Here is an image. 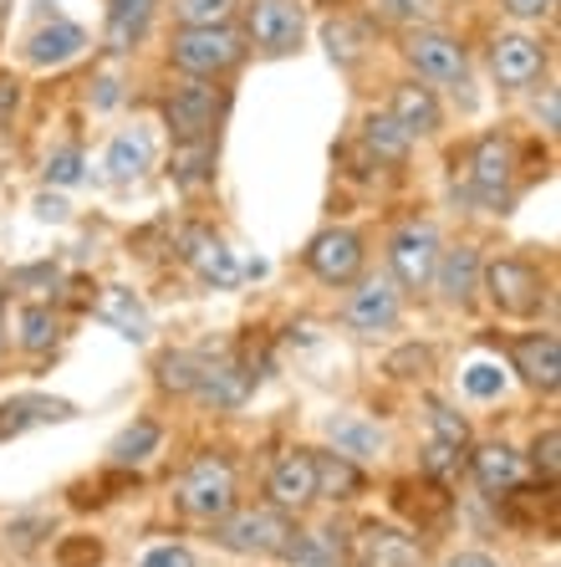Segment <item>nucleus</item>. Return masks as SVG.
<instances>
[{
  "label": "nucleus",
  "mask_w": 561,
  "mask_h": 567,
  "mask_svg": "<svg viewBox=\"0 0 561 567\" xmlns=\"http://www.w3.org/2000/svg\"><path fill=\"white\" fill-rule=\"evenodd\" d=\"M209 527H215V542L236 557H281L291 547V537H297L291 516L276 512V506H230Z\"/></svg>",
  "instance_id": "nucleus-1"
},
{
  "label": "nucleus",
  "mask_w": 561,
  "mask_h": 567,
  "mask_svg": "<svg viewBox=\"0 0 561 567\" xmlns=\"http://www.w3.org/2000/svg\"><path fill=\"white\" fill-rule=\"evenodd\" d=\"M169 62L184 78H205L220 82L246 62V37L236 27H205V31H174L169 41Z\"/></svg>",
  "instance_id": "nucleus-2"
},
{
  "label": "nucleus",
  "mask_w": 561,
  "mask_h": 567,
  "mask_svg": "<svg viewBox=\"0 0 561 567\" xmlns=\"http://www.w3.org/2000/svg\"><path fill=\"white\" fill-rule=\"evenodd\" d=\"M246 11V52L261 56H291L301 52V37H307V6L301 0H240Z\"/></svg>",
  "instance_id": "nucleus-3"
},
{
  "label": "nucleus",
  "mask_w": 561,
  "mask_h": 567,
  "mask_svg": "<svg viewBox=\"0 0 561 567\" xmlns=\"http://www.w3.org/2000/svg\"><path fill=\"white\" fill-rule=\"evenodd\" d=\"M174 502H179L184 516H195V522H220V516L236 506V465L225 461V455H215V450L199 455V461L179 475Z\"/></svg>",
  "instance_id": "nucleus-4"
},
{
  "label": "nucleus",
  "mask_w": 561,
  "mask_h": 567,
  "mask_svg": "<svg viewBox=\"0 0 561 567\" xmlns=\"http://www.w3.org/2000/svg\"><path fill=\"white\" fill-rule=\"evenodd\" d=\"M480 291L500 317H536L547 302V277H541V266L521 261V256H500V261L480 266Z\"/></svg>",
  "instance_id": "nucleus-5"
},
{
  "label": "nucleus",
  "mask_w": 561,
  "mask_h": 567,
  "mask_svg": "<svg viewBox=\"0 0 561 567\" xmlns=\"http://www.w3.org/2000/svg\"><path fill=\"white\" fill-rule=\"evenodd\" d=\"M220 87L205 78H184L179 87L164 93V128L174 133V144H205L215 138V123H220Z\"/></svg>",
  "instance_id": "nucleus-6"
},
{
  "label": "nucleus",
  "mask_w": 561,
  "mask_h": 567,
  "mask_svg": "<svg viewBox=\"0 0 561 567\" xmlns=\"http://www.w3.org/2000/svg\"><path fill=\"white\" fill-rule=\"evenodd\" d=\"M404 56L418 72V82H434V87H465V82H470V52H465V41L439 31V27L408 31Z\"/></svg>",
  "instance_id": "nucleus-7"
},
{
  "label": "nucleus",
  "mask_w": 561,
  "mask_h": 567,
  "mask_svg": "<svg viewBox=\"0 0 561 567\" xmlns=\"http://www.w3.org/2000/svg\"><path fill=\"white\" fill-rule=\"evenodd\" d=\"M301 261H307V271H312L322 287H353L367 266V240L357 236L353 225H326V230H316V236L307 240Z\"/></svg>",
  "instance_id": "nucleus-8"
},
{
  "label": "nucleus",
  "mask_w": 561,
  "mask_h": 567,
  "mask_svg": "<svg viewBox=\"0 0 561 567\" xmlns=\"http://www.w3.org/2000/svg\"><path fill=\"white\" fill-rule=\"evenodd\" d=\"M547 66H551V47L541 37H531V31H500L490 41V72H496V82L506 93L536 87L547 78Z\"/></svg>",
  "instance_id": "nucleus-9"
},
{
  "label": "nucleus",
  "mask_w": 561,
  "mask_h": 567,
  "mask_svg": "<svg viewBox=\"0 0 561 567\" xmlns=\"http://www.w3.org/2000/svg\"><path fill=\"white\" fill-rule=\"evenodd\" d=\"M444 240L434 230V220H408L393 230L388 240V266H393V281L408 291H424L434 281V266H439Z\"/></svg>",
  "instance_id": "nucleus-10"
},
{
  "label": "nucleus",
  "mask_w": 561,
  "mask_h": 567,
  "mask_svg": "<svg viewBox=\"0 0 561 567\" xmlns=\"http://www.w3.org/2000/svg\"><path fill=\"white\" fill-rule=\"evenodd\" d=\"M404 317V291L393 277H357V291L347 297V328L357 338H378V332H393Z\"/></svg>",
  "instance_id": "nucleus-11"
},
{
  "label": "nucleus",
  "mask_w": 561,
  "mask_h": 567,
  "mask_svg": "<svg viewBox=\"0 0 561 567\" xmlns=\"http://www.w3.org/2000/svg\"><path fill=\"white\" fill-rule=\"evenodd\" d=\"M510 179H516V144L506 133H485L470 154V185L475 199L485 205H506L510 199Z\"/></svg>",
  "instance_id": "nucleus-12"
},
{
  "label": "nucleus",
  "mask_w": 561,
  "mask_h": 567,
  "mask_svg": "<svg viewBox=\"0 0 561 567\" xmlns=\"http://www.w3.org/2000/svg\"><path fill=\"white\" fill-rule=\"evenodd\" d=\"M266 496L276 512H307L316 502V465L312 450H287L266 475Z\"/></svg>",
  "instance_id": "nucleus-13"
},
{
  "label": "nucleus",
  "mask_w": 561,
  "mask_h": 567,
  "mask_svg": "<svg viewBox=\"0 0 561 567\" xmlns=\"http://www.w3.org/2000/svg\"><path fill=\"white\" fill-rule=\"evenodd\" d=\"M510 363L521 373L531 389L541 394H557L561 389V343L557 332H521L516 343H510Z\"/></svg>",
  "instance_id": "nucleus-14"
},
{
  "label": "nucleus",
  "mask_w": 561,
  "mask_h": 567,
  "mask_svg": "<svg viewBox=\"0 0 561 567\" xmlns=\"http://www.w3.org/2000/svg\"><path fill=\"white\" fill-rule=\"evenodd\" d=\"M388 118L408 133V138H434L444 128V107H439V93L424 87V82H398L388 97Z\"/></svg>",
  "instance_id": "nucleus-15"
},
{
  "label": "nucleus",
  "mask_w": 561,
  "mask_h": 567,
  "mask_svg": "<svg viewBox=\"0 0 561 567\" xmlns=\"http://www.w3.org/2000/svg\"><path fill=\"white\" fill-rule=\"evenodd\" d=\"M470 471L485 496H510V491H521V481H526V455L516 445H506V440H485L470 455Z\"/></svg>",
  "instance_id": "nucleus-16"
},
{
  "label": "nucleus",
  "mask_w": 561,
  "mask_h": 567,
  "mask_svg": "<svg viewBox=\"0 0 561 567\" xmlns=\"http://www.w3.org/2000/svg\"><path fill=\"white\" fill-rule=\"evenodd\" d=\"M480 251L475 246H455V251H439V266H434V281L429 287H439V297L449 307H465L475 302V291H480Z\"/></svg>",
  "instance_id": "nucleus-17"
},
{
  "label": "nucleus",
  "mask_w": 561,
  "mask_h": 567,
  "mask_svg": "<svg viewBox=\"0 0 561 567\" xmlns=\"http://www.w3.org/2000/svg\"><path fill=\"white\" fill-rule=\"evenodd\" d=\"M82 52H87V31H82L77 21H66V16H52L46 27H37L27 37V62L31 66H66Z\"/></svg>",
  "instance_id": "nucleus-18"
},
{
  "label": "nucleus",
  "mask_w": 561,
  "mask_h": 567,
  "mask_svg": "<svg viewBox=\"0 0 561 567\" xmlns=\"http://www.w3.org/2000/svg\"><path fill=\"white\" fill-rule=\"evenodd\" d=\"M246 394H250V373L240 369L236 358L205 353V369H199V383H195L199 404H209V410H236V404H246Z\"/></svg>",
  "instance_id": "nucleus-19"
},
{
  "label": "nucleus",
  "mask_w": 561,
  "mask_h": 567,
  "mask_svg": "<svg viewBox=\"0 0 561 567\" xmlns=\"http://www.w3.org/2000/svg\"><path fill=\"white\" fill-rule=\"evenodd\" d=\"M164 0H107V27H103V41L107 52H133L138 41L154 31V16Z\"/></svg>",
  "instance_id": "nucleus-20"
},
{
  "label": "nucleus",
  "mask_w": 561,
  "mask_h": 567,
  "mask_svg": "<svg viewBox=\"0 0 561 567\" xmlns=\"http://www.w3.org/2000/svg\"><path fill=\"white\" fill-rule=\"evenodd\" d=\"M326 440H332V450L337 455H347V461H373V455H383V430L367 414H353V410H342V414H326Z\"/></svg>",
  "instance_id": "nucleus-21"
},
{
  "label": "nucleus",
  "mask_w": 561,
  "mask_h": 567,
  "mask_svg": "<svg viewBox=\"0 0 561 567\" xmlns=\"http://www.w3.org/2000/svg\"><path fill=\"white\" fill-rule=\"evenodd\" d=\"M357 553H363L367 567H424L418 542L404 537V532H393V527H363Z\"/></svg>",
  "instance_id": "nucleus-22"
},
{
  "label": "nucleus",
  "mask_w": 561,
  "mask_h": 567,
  "mask_svg": "<svg viewBox=\"0 0 561 567\" xmlns=\"http://www.w3.org/2000/svg\"><path fill=\"white\" fill-rule=\"evenodd\" d=\"M312 465H316V502H353L363 491L357 461H347L337 450H312Z\"/></svg>",
  "instance_id": "nucleus-23"
},
{
  "label": "nucleus",
  "mask_w": 561,
  "mask_h": 567,
  "mask_svg": "<svg viewBox=\"0 0 561 567\" xmlns=\"http://www.w3.org/2000/svg\"><path fill=\"white\" fill-rule=\"evenodd\" d=\"M46 420H72V404L62 399H11V404H0V440L6 435H21L31 424H46Z\"/></svg>",
  "instance_id": "nucleus-24"
},
{
  "label": "nucleus",
  "mask_w": 561,
  "mask_h": 567,
  "mask_svg": "<svg viewBox=\"0 0 561 567\" xmlns=\"http://www.w3.org/2000/svg\"><path fill=\"white\" fill-rule=\"evenodd\" d=\"M363 144H367V154L378 158V164H404L408 148H414V138H408L388 113H367L363 118Z\"/></svg>",
  "instance_id": "nucleus-25"
},
{
  "label": "nucleus",
  "mask_w": 561,
  "mask_h": 567,
  "mask_svg": "<svg viewBox=\"0 0 561 567\" xmlns=\"http://www.w3.org/2000/svg\"><path fill=\"white\" fill-rule=\"evenodd\" d=\"M148 164H154V144H148L144 128H128L107 144V174L113 179H138Z\"/></svg>",
  "instance_id": "nucleus-26"
},
{
  "label": "nucleus",
  "mask_w": 561,
  "mask_h": 567,
  "mask_svg": "<svg viewBox=\"0 0 561 567\" xmlns=\"http://www.w3.org/2000/svg\"><path fill=\"white\" fill-rule=\"evenodd\" d=\"M184 256H189V266H199V277H205V281H220V287H230V281L240 277L236 261H230V251H225L215 236H205V230H195V236L184 240Z\"/></svg>",
  "instance_id": "nucleus-27"
},
{
  "label": "nucleus",
  "mask_w": 561,
  "mask_h": 567,
  "mask_svg": "<svg viewBox=\"0 0 561 567\" xmlns=\"http://www.w3.org/2000/svg\"><path fill=\"white\" fill-rule=\"evenodd\" d=\"M240 0H174V21L179 31H205V27H236Z\"/></svg>",
  "instance_id": "nucleus-28"
},
{
  "label": "nucleus",
  "mask_w": 561,
  "mask_h": 567,
  "mask_svg": "<svg viewBox=\"0 0 561 567\" xmlns=\"http://www.w3.org/2000/svg\"><path fill=\"white\" fill-rule=\"evenodd\" d=\"M158 440H164V430H158L154 420H133L128 430L107 445V455H113V465H138V461H148V455L158 450Z\"/></svg>",
  "instance_id": "nucleus-29"
},
{
  "label": "nucleus",
  "mask_w": 561,
  "mask_h": 567,
  "mask_svg": "<svg viewBox=\"0 0 561 567\" xmlns=\"http://www.w3.org/2000/svg\"><path fill=\"white\" fill-rule=\"evenodd\" d=\"M199 369H205V353H189V348H174V353L158 358V383L169 394H195Z\"/></svg>",
  "instance_id": "nucleus-30"
},
{
  "label": "nucleus",
  "mask_w": 561,
  "mask_h": 567,
  "mask_svg": "<svg viewBox=\"0 0 561 567\" xmlns=\"http://www.w3.org/2000/svg\"><path fill=\"white\" fill-rule=\"evenodd\" d=\"M209 169H215V144H179V154H174V185H184V189H195V185H205L209 179Z\"/></svg>",
  "instance_id": "nucleus-31"
},
{
  "label": "nucleus",
  "mask_w": 561,
  "mask_h": 567,
  "mask_svg": "<svg viewBox=\"0 0 561 567\" xmlns=\"http://www.w3.org/2000/svg\"><path fill=\"white\" fill-rule=\"evenodd\" d=\"M56 317L52 307H21V332H15V343L27 348V353H46V348H56Z\"/></svg>",
  "instance_id": "nucleus-32"
},
{
  "label": "nucleus",
  "mask_w": 561,
  "mask_h": 567,
  "mask_svg": "<svg viewBox=\"0 0 561 567\" xmlns=\"http://www.w3.org/2000/svg\"><path fill=\"white\" fill-rule=\"evenodd\" d=\"M373 16L378 21H388V27H429L434 21V0H373Z\"/></svg>",
  "instance_id": "nucleus-33"
},
{
  "label": "nucleus",
  "mask_w": 561,
  "mask_h": 567,
  "mask_svg": "<svg viewBox=\"0 0 561 567\" xmlns=\"http://www.w3.org/2000/svg\"><path fill=\"white\" fill-rule=\"evenodd\" d=\"M526 465H536V471L547 475V486L557 481V471H561V430H557V424H547V430L531 440V455H526Z\"/></svg>",
  "instance_id": "nucleus-34"
},
{
  "label": "nucleus",
  "mask_w": 561,
  "mask_h": 567,
  "mask_svg": "<svg viewBox=\"0 0 561 567\" xmlns=\"http://www.w3.org/2000/svg\"><path fill=\"white\" fill-rule=\"evenodd\" d=\"M103 317H113V322H118L123 328V338H133V343H138V338H148V317H144V307L138 302H128V291H113V297H107V307H103Z\"/></svg>",
  "instance_id": "nucleus-35"
},
{
  "label": "nucleus",
  "mask_w": 561,
  "mask_h": 567,
  "mask_svg": "<svg viewBox=\"0 0 561 567\" xmlns=\"http://www.w3.org/2000/svg\"><path fill=\"white\" fill-rule=\"evenodd\" d=\"M429 424H434V440H444V445H459V450L470 445V424L449 404H429Z\"/></svg>",
  "instance_id": "nucleus-36"
},
{
  "label": "nucleus",
  "mask_w": 561,
  "mask_h": 567,
  "mask_svg": "<svg viewBox=\"0 0 561 567\" xmlns=\"http://www.w3.org/2000/svg\"><path fill=\"white\" fill-rule=\"evenodd\" d=\"M46 532H52V522H46V516H37V512L11 516V522H6V542H11L15 553H31V547H37Z\"/></svg>",
  "instance_id": "nucleus-37"
},
{
  "label": "nucleus",
  "mask_w": 561,
  "mask_h": 567,
  "mask_svg": "<svg viewBox=\"0 0 561 567\" xmlns=\"http://www.w3.org/2000/svg\"><path fill=\"white\" fill-rule=\"evenodd\" d=\"M429 369H434V348H418V343L398 348V353L388 358V373H393V379H424Z\"/></svg>",
  "instance_id": "nucleus-38"
},
{
  "label": "nucleus",
  "mask_w": 561,
  "mask_h": 567,
  "mask_svg": "<svg viewBox=\"0 0 561 567\" xmlns=\"http://www.w3.org/2000/svg\"><path fill=\"white\" fill-rule=\"evenodd\" d=\"M326 52H332V62H357V52H363V37H357L353 27H347V21H326Z\"/></svg>",
  "instance_id": "nucleus-39"
},
{
  "label": "nucleus",
  "mask_w": 561,
  "mask_h": 567,
  "mask_svg": "<svg viewBox=\"0 0 561 567\" xmlns=\"http://www.w3.org/2000/svg\"><path fill=\"white\" fill-rule=\"evenodd\" d=\"M46 179H52V185H77L82 179V148H56V154L46 158Z\"/></svg>",
  "instance_id": "nucleus-40"
},
{
  "label": "nucleus",
  "mask_w": 561,
  "mask_h": 567,
  "mask_svg": "<svg viewBox=\"0 0 561 567\" xmlns=\"http://www.w3.org/2000/svg\"><path fill=\"white\" fill-rule=\"evenodd\" d=\"M459 455H465L459 445L429 440V445H424V471H429V475H449V471H459Z\"/></svg>",
  "instance_id": "nucleus-41"
},
{
  "label": "nucleus",
  "mask_w": 561,
  "mask_h": 567,
  "mask_svg": "<svg viewBox=\"0 0 561 567\" xmlns=\"http://www.w3.org/2000/svg\"><path fill=\"white\" fill-rule=\"evenodd\" d=\"M138 567H199V563H195V553H189V547H179V542H164V547H148Z\"/></svg>",
  "instance_id": "nucleus-42"
},
{
  "label": "nucleus",
  "mask_w": 561,
  "mask_h": 567,
  "mask_svg": "<svg viewBox=\"0 0 561 567\" xmlns=\"http://www.w3.org/2000/svg\"><path fill=\"white\" fill-rule=\"evenodd\" d=\"M500 369H490V363H475L470 369V379H465V389H470V394H480V399H496L500 394Z\"/></svg>",
  "instance_id": "nucleus-43"
},
{
  "label": "nucleus",
  "mask_w": 561,
  "mask_h": 567,
  "mask_svg": "<svg viewBox=\"0 0 561 567\" xmlns=\"http://www.w3.org/2000/svg\"><path fill=\"white\" fill-rule=\"evenodd\" d=\"M97 557H103V542H92V537L62 542V567H87V563H97Z\"/></svg>",
  "instance_id": "nucleus-44"
},
{
  "label": "nucleus",
  "mask_w": 561,
  "mask_h": 567,
  "mask_svg": "<svg viewBox=\"0 0 561 567\" xmlns=\"http://www.w3.org/2000/svg\"><path fill=\"white\" fill-rule=\"evenodd\" d=\"M516 21H547L551 11H557V0H500Z\"/></svg>",
  "instance_id": "nucleus-45"
},
{
  "label": "nucleus",
  "mask_w": 561,
  "mask_h": 567,
  "mask_svg": "<svg viewBox=\"0 0 561 567\" xmlns=\"http://www.w3.org/2000/svg\"><path fill=\"white\" fill-rule=\"evenodd\" d=\"M444 567H500V563H496V557H490V553H455V557H449V563H444Z\"/></svg>",
  "instance_id": "nucleus-46"
},
{
  "label": "nucleus",
  "mask_w": 561,
  "mask_h": 567,
  "mask_svg": "<svg viewBox=\"0 0 561 567\" xmlns=\"http://www.w3.org/2000/svg\"><path fill=\"white\" fill-rule=\"evenodd\" d=\"M536 118L547 123V133H557V87H547V107H536Z\"/></svg>",
  "instance_id": "nucleus-47"
},
{
  "label": "nucleus",
  "mask_w": 561,
  "mask_h": 567,
  "mask_svg": "<svg viewBox=\"0 0 561 567\" xmlns=\"http://www.w3.org/2000/svg\"><path fill=\"white\" fill-rule=\"evenodd\" d=\"M297 567H347V563H342V557H301Z\"/></svg>",
  "instance_id": "nucleus-48"
},
{
  "label": "nucleus",
  "mask_w": 561,
  "mask_h": 567,
  "mask_svg": "<svg viewBox=\"0 0 561 567\" xmlns=\"http://www.w3.org/2000/svg\"><path fill=\"white\" fill-rule=\"evenodd\" d=\"M6 16H11V0H0V21H6Z\"/></svg>",
  "instance_id": "nucleus-49"
},
{
  "label": "nucleus",
  "mask_w": 561,
  "mask_h": 567,
  "mask_svg": "<svg viewBox=\"0 0 561 567\" xmlns=\"http://www.w3.org/2000/svg\"><path fill=\"white\" fill-rule=\"evenodd\" d=\"M0 343H6V332H0Z\"/></svg>",
  "instance_id": "nucleus-50"
},
{
  "label": "nucleus",
  "mask_w": 561,
  "mask_h": 567,
  "mask_svg": "<svg viewBox=\"0 0 561 567\" xmlns=\"http://www.w3.org/2000/svg\"><path fill=\"white\" fill-rule=\"evenodd\" d=\"M326 6H332V0H326Z\"/></svg>",
  "instance_id": "nucleus-51"
}]
</instances>
